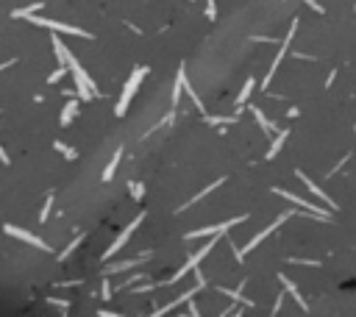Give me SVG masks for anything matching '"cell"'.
I'll list each match as a JSON object with an SVG mask.
<instances>
[{"label":"cell","mask_w":356,"mask_h":317,"mask_svg":"<svg viewBox=\"0 0 356 317\" xmlns=\"http://www.w3.org/2000/svg\"><path fill=\"white\" fill-rule=\"evenodd\" d=\"M295 31H298V20H292V22H289V31H287V37H284V42H281V48H278L276 58H273L270 70H267V75H264V81H262V89H267V86H270V81H273V75H276V70L281 67L284 56L289 53V45H292V37H295Z\"/></svg>","instance_id":"obj_6"},{"label":"cell","mask_w":356,"mask_h":317,"mask_svg":"<svg viewBox=\"0 0 356 317\" xmlns=\"http://www.w3.org/2000/svg\"><path fill=\"white\" fill-rule=\"evenodd\" d=\"M253 86H256V78H248V81H245V86L240 89V95H236V106H245V103H248V98H251Z\"/></svg>","instance_id":"obj_21"},{"label":"cell","mask_w":356,"mask_h":317,"mask_svg":"<svg viewBox=\"0 0 356 317\" xmlns=\"http://www.w3.org/2000/svg\"><path fill=\"white\" fill-rule=\"evenodd\" d=\"M278 281H281V284H284V290H287V292H289V295H292V298H295V301H298V306H301V309H304V312H309V309H312V306H309V303H306V298H304V295H301V290H298V287H295V284H292V281H289V278H287V275H284V273H281V275H278Z\"/></svg>","instance_id":"obj_12"},{"label":"cell","mask_w":356,"mask_h":317,"mask_svg":"<svg viewBox=\"0 0 356 317\" xmlns=\"http://www.w3.org/2000/svg\"><path fill=\"white\" fill-rule=\"evenodd\" d=\"M62 317H67V309H64V312H62Z\"/></svg>","instance_id":"obj_36"},{"label":"cell","mask_w":356,"mask_h":317,"mask_svg":"<svg viewBox=\"0 0 356 317\" xmlns=\"http://www.w3.org/2000/svg\"><path fill=\"white\" fill-rule=\"evenodd\" d=\"M304 3L309 6V9H314V11H320V14H323V6H320L317 0H304Z\"/></svg>","instance_id":"obj_32"},{"label":"cell","mask_w":356,"mask_h":317,"mask_svg":"<svg viewBox=\"0 0 356 317\" xmlns=\"http://www.w3.org/2000/svg\"><path fill=\"white\" fill-rule=\"evenodd\" d=\"M220 292H223L225 298H231L234 303H240V306H253V303L248 301V298H242V292H240V290H225V287H220Z\"/></svg>","instance_id":"obj_22"},{"label":"cell","mask_w":356,"mask_h":317,"mask_svg":"<svg viewBox=\"0 0 356 317\" xmlns=\"http://www.w3.org/2000/svg\"><path fill=\"white\" fill-rule=\"evenodd\" d=\"M78 245H81V237H75V239H73V242H70V245H67V248H64V250H62V259H67V256H70V253H73V250H75V248H78Z\"/></svg>","instance_id":"obj_30"},{"label":"cell","mask_w":356,"mask_h":317,"mask_svg":"<svg viewBox=\"0 0 356 317\" xmlns=\"http://www.w3.org/2000/svg\"><path fill=\"white\" fill-rule=\"evenodd\" d=\"M295 175H298V178H301V181H304V184H306V186H309V192H312V195H314V198H320V201H323V203H325V206H329L331 211H337V203H334V201H331V198H329V195H325V192H323V189H320V186H317V184H314V181H312V178H309V175H306V173H304V170H295Z\"/></svg>","instance_id":"obj_11"},{"label":"cell","mask_w":356,"mask_h":317,"mask_svg":"<svg viewBox=\"0 0 356 317\" xmlns=\"http://www.w3.org/2000/svg\"><path fill=\"white\" fill-rule=\"evenodd\" d=\"M251 114H253V120L259 122V128H262L264 134H273V131H276V128H273V122L264 117V111L259 109V106H251Z\"/></svg>","instance_id":"obj_15"},{"label":"cell","mask_w":356,"mask_h":317,"mask_svg":"<svg viewBox=\"0 0 356 317\" xmlns=\"http://www.w3.org/2000/svg\"><path fill=\"white\" fill-rule=\"evenodd\" d=\"M206 17H209L212 22L217 20V6H215V0H206Z\"/></svg>","instance_id":"obj_29"},{"label":"cell","mask_w":356,"mask_h":317,"mask_svg":"<svg viewBox=\"0 0 356 317\" xmlns=\"http://www.w3.org/2000/svg\"><path fill=\"white\" fill-rule=\"evenodd\" d=\"M142 220H145V211H139V214H136V217H134V220H131V223H128V226H126V228H123V234H120V237H117V239H114V242H111V245H109V248H106V253H103V262H109V259H111V256H114V253H117V250H120V248H123V245H126V242H128V239H131V234L136 231V228H139V223H142Z\"/></svg>","instance_id":"obj_9"},{"label":"cell","mask_w":356,"mask_h":317,"mask_svg":"<svg viewBox=\"0 0 356 317\" xmlns=\"http://www.w3.org/2000/svg\"><path fill=\"white\" fill-rule=\"evenodd\" d=\"M53 53H56L58 64H64V67H67V56H70V50L64 48V42H62L58 37H53Z\"/></svg>","instance_id":"obj_20"},{"label":"cell","mask_w":356,"mask_h":317,"mask_svg":"<svg viewBox=\"0 0 356 317\" xmlns=\"http://www.w3.org/2000/svg\"><path fill=\"white\" fill-rule=\"evenodd\" d=\"M284 298H287V292H278V298H276V306H273V314H278V312H281V306H284Z\"/></svg>","instance_id":"obj_31"},{"label":"cell","mask_w":356,"mask_h":317,"mask_svg":"<svg viewBox=\"0 0 356 317\" xmlns=\"http://www.w3.org/2000/svg\"><path fill=\"white\" fill-rule=\"evenodd\" d=\"M103 298H106V301L111 298V287H109V281H103Z\"/></svg>","instance_id":"obj_34"},{"label":"cell","mask_w":356,"mask_h":317,"mask_svg":"<svg viewBox=\"0 0 356 317\" xmlns=\"http://www.w3.org/2000/svg\"><path fill=\"white\" fill-rule=\"evenodd\" d=\"M3 231L9 234V237L20 239V242H25V245H34V248H39V250H45V253H50V245H47L45 239H39L37 234L25 231V228H20V226H11V223H6V226H3Z\"/></svg>","instance_id":"obj_8"},{"label":"cell","mask_w":356,"mask_h":317,"mask_svg":"<svg viewBox=\"0 0 356 317\" xmlns=\"http://www.w3.org/2000/svg\"><path fill=\"white\" fill-rule=\"evenodd\" d=\"M273 195H278V198H284V201H289V203H295V206H301L304 211H309V214H317V220H325V223H331L334 217H331V209H320V206H314V203L309 201H304L301 195H295V192H289V189H273Z\"/></svg>","instance_id":"obj_4"},{"label":"cell","mask_w":356,"mask_h":317,"mask_svg":"<svg viewBox=\"0 0 356 317\" xmlns=\"http://www.w3.org/2000/svg\"><path fill=\"white\" fill-rule=\"evenodd\" d=\"M145 75H147V67H136L134 73H131V78H128V84H126V89H123L120 101H117V106H114V114H117V117H123V114L128 111V103H131V98L136 95L139 84L145 81Z\"/></svg>","instance_id":"obj_3"},{"label":"cell","mask_w":356,"mask_h":317,"mask_svg":"<svg viewBox=\"0 0 356 317\" xmlns=\"http://www.w3.org/2000/svg\"><path fill=\"white\" fill-rule=\"evenodd\" d=\"M287 137H289L287 128H284V131H278V137L273 139V145H270V150H267V156H264V158H276L278 153H281V148H284V142H287Z\"/></svg>","instance_id":"obj_14"},{"label":"cell","mask_w":356,"mask_h":317,"mask_svg":"<svg viewBox=\"0 0 356 317\" xmlns=\"http://www.w3.org/2000/svg\"><path fill=\"white\" fill-rule=\"evenodd\" d=\"M50 209H53V195H47L45 206H42V211H39V223H47V217H50Z\"/></svg>","instance_id":"obj_26"},{"label":"cell","mask_w":356,"mask_h":317,"mask_svg":"<svg viewBox=\"0 0 356 317\" xmlns=\"http://www.w3.org/2000/svg\"><path fill=\"white\" fill-rule=\"evenodd\" d=\"M184 64L178 67V75H175V84H173V95H170V109H178V101H181V92H184Z\"/></svg>","instance_id":"obj_13"},{"label":"cell","mask_w":356,"mask_h":317,"mask_svg":"<svg viewBox=\"0 0 356 317\" xmlns=\"http://www.w3.org/2000/svg\"><path fill=\"white\" fill-rule=\"evenodd\" d=\"M53 148H56V150H58V153H62L64 158H78V153H75V150H73V148H70V145H64V142H58V139H56V142H53Z\"/></svg>","instance_id":"obj_25"},{"label":"cell","mask_w":356,"mask_h":317,"mask_svg":"<svg viewBox=\"0 0 356 317\" xmlns=\"http://www.w3.org/2000/svg\"><path fill=\"white\" fill-rule=\"evenodd\" d=\"M289 217H292V211H281V214H278V217H276V220H273V223H270V226H267V228H262V231H259V234H256V237H253V239H251V242H248V245H245V248H240V250H234V256H236V262H242V259H245V256H248V253H251V250H256V248H259V245H262V242H264V239H267V237H270V234H273V231H278V228H281V226H284V223H287V220H289Z\"/></svg>","instance_id":"obj_2"},{"label":"cell","mask_w":356,"mask_h":317,"mask_svg":"<svg viewBox=\"0 0 356 317\" xmlns=\"http://www.w3.org/2000/svg\"><path fill=\"white\" fill-rule=\"evenodd\" d=\"M78 101H70L67 106H64V111H62V125H70V122L75 120V114H78Z\"/></svg>","instance_id":"obj_19"},{"label":"cell","mask_w":356,"mask_h":317,"mask_svg":"<svg viewBox=\"0 0 356 317\" xmlns=\"http://www.w3.org/2000/svg\"><path fill=\"white\" fill-rule=\"evenodd\" d=\"M203 120L209 122V125H225V122H236V120H240V114H236V111L231 117H212V114H206Z\"/></svg>","instance_id":"obj_23"},{"label":"cell","mask_w":356,"mask_h":317,"mask_svg":"<svg viewBox=\"0 0 356 317\" xmlns=\"http://www.w3.org/2000/svg\"><path fill=\"white\" fill-rule=\"evenodd\" d=\"M98 317H120V314H117V312H109V309H100Z\"/></svg>","instance_id":"obj_33"},{"label":"cell","mask_w":356,"mask_h":317,"mask_svg":"<svg viewBox=\"0 0 356 317\" xmlns=\"http://www.w3.org/2000/svg\"><path fill=\"white\" fill-rule=\"evenodd\" d=\"M42 6H45V3H31V6H25V9H14V11H11V17H14V20H28V17L37 14Z\"/></svg>","instance_id":"obj_18"},{"label":"cell","mask_w":356,"mask_h":317,"mask_svg":"<svg viewBox=\"0 0 356 317\" xmlns=\"http://www.w3.org/2000/svg\"><path fill=\"white\" fill-rule=\"evenodd\" d=\"M220 184H225V178H217V181H215V184H212V186H206V189H200V192H198V195H195V198H189V201H187V203H184V206H181V209H178V211H184V209H189V206H192V203H198V201H200V198H206V195H212V192H215V189H217V186H220Z\"/></svg>","instance_id":"obj_16"},{"label":"cell","mask_w":356,"mask_h":317,"mask_svg":"<svg viewBox=\"0 0 356 317\" xmlns=\"http://www.w3.org/2000/svg\"><path fill=\"white\" fill-rule=\"evenodd\" d=\"M195 278H198V284H195V287H192V290H189V292H184V295H178V298H175L173 303H167V306L156 309V312H153V314H147V317H164V314H167V312H173L175 306H181V303L192 301V298L198 295L200 290H206V278H203V273H200V267H195Z\"/></svg>","instance_id":"obj_7"},{"label":"cell","mask_w":356,"mask_h":317,"mask_svg":"<svg viewBox=\"0 0 356 317\" xmlns=\"http://www.w3.org/2000/svg\"><path fill=\"white\" fill-rule=\"evenodd\" d=\"M245 220H248V214L231 217V220H225V223H217V226H206V228H198V231H189V234H187V239H198V237H215V234H225L228 228L240 226V223H245Z\"/></svg>","instance_id":"obj_10"},{"label":"cell","mask_w":356,"mask_h":317,"mask_svg":"<svg viewBox=\"0 0 356 317\" xmlns=\"http://www.w3.org/2000/svg\"><path fill=\"white\" fill-rule=\"evenodd\" d=\"M142 259H128V262H117V264H109V273H120V270H128V267H139Z\"/></svg>","instance_id":"obj_24"},{"label":"cell","mask_w":356,"mask_h":317,"mask_svg":"<svg viewBox=\"0 0 356 317\" xmlns=\"http://www.w3.org/2000/svg\"><path fill=\"white\" fill-rule=\"evenodd\" d=\"M67 70H70V67H64V64H62V67H58L56 73H50V75H47V84H56V81H62V78H64V73H67Z\"/></svg>","instance_id":"obj_28"},{"label":"cell","mask_w":356,"mask_h":317,"mask_svg":"<svg viewBox=\"0 0 356 317\" xmlns=\"http://www.w3.org/2000/svg\"><path fill=\"white\" fill-rule=\"evenodd\" d=\"M120 158H123V148H117V150H114V156H111V162L106 164V170H103V181H111V178H114V173H117V164H120Z\"/></svg>","instance_id":"obj_17"},{"label":"cell","mask_w":356,"mask_h":317,"mask_svg":"<svg viewBox=\"0 0 356 317\" xmlns=\"http://www.w3.org/2000/svg\"><path fill=\"white\" fill-rule=\"evenodd\" d=\"M220 237H223V234H215V237H212V239H209V242H206V245H203V248H198V250H195V253H192V256H189V259H187V262H184V264H181V267H178V270H175V273H173V275H170V278H167V281H159V284H145V287H136V292H147V290H156V287H173V284H178V281H181V278H184V275H189V273H195V267H200V262H203V259H206V256H209V253H212V250H215V245H217V242H220Z\"/></svg>","instance_id":"obj_1"},{"label":"cell","mask_w":356,"mask_h":317,"mask_svg":"<svg viewBox=\"0 0 356 317\" xmlns=\"http://www.w3.org/2000/svg\"><path fill=\"white\" fill-rule=\"evenodd\" d=\"M0 162H3V164H9V156H6V150H3V148H0Z\"/></svg>","instance_id":"obj_35"},{"label":"cell","mask_w":356,"mask_h":317,"mask_svg":"<svg viewBox=\"0 0 356 317\" xmlns=\"http://www.w3.org/2000/svg\"><path fill=\"white\" fill-rule=\"evenodd\" d=\"M234 317H242V312H236V314H234Z\"/></svg>","instance_id":"obj_37"},{"label":"cell","mask_w":356,"mask_h":317,"mask_svg":"<svg viewBox=\"0 0 356 317\" xmlns=\"http://www.w3.org/2000/svg\"><path fill=\"white\" fill-rule=\"evenodd\" d=\"M28 22H34V25H42V28H50V31H58V34H70V37H81V39H95L89 31L78 25H67V22H58V20H45V17H37L31 14L28 17Z\"/></svg>","instance_id":"obj_5"},{"label":"cell","mask_w":356,"mask_h":317,"mask_svg":"<svg viewBox=\"0 0 356 317\" xmlns=\"http://www.w3.org/2000/svg\"><path fill=\"white\" fill-rule=\"evenodd\" d=\"M128 189H131V198H134V201H139V198L145 195V186H142L139 181H131V184H128Z\"/></svg>","instance_id":"obj_27"}]
</instances>
